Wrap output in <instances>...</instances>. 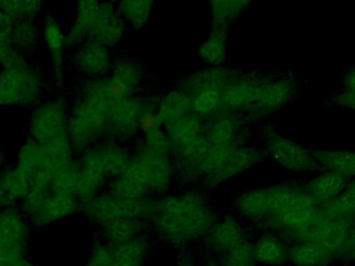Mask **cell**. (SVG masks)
Wrapping results in <instances>:
<instances>
[{"mask_svg":"<svg viewBox=\"0 0 355 266\" xmlns=\"http://www.w3.org/2000/svg\"><path fill=\"white\" fill-rule=\"evenodd\" d=\"M152 223L164 240L186 246L208 235L215 224L214 213L204 197L185 192L154 202Z\"/></svg>","mask_w":355,"mask_h":266,"instance_id":"1","label":"cell"},{"mask_svg":"<svg viewBox=\"0 0 355 266\" xmlns=\"http://www.w3.org/2000/svg\"><path fill=\"white\" fill-rule=\"evenodd\" d=\"M112 103L106 79L85 85L83 95L69 115V138L73 150H85L107 131Z\"/></svg>","mask_w":355,"mask_h":266,"instance_id":"2","label":"cell"},{"mask_svg":"<svg viewBox=\"0 0 355 266\" xmlns=\"http://www.w3.org/2000/svg\"><path fill=\"white\" fill-rule=\"evenodd\" d=\"M81 207L76 194L56 192L50 188V174H40L21 203V209L29 225L44 228L75 215Z\"/></svg>","mask_w":355,"mask_h":266,"instance_id":"3","label":"cell"},{"mask_svg":"<svg viewBox=\"0 0 355 266\" xmlns=\"http://www.w3.org/2000/svg\"><path fill=\"white\" fill-rule=\"evenodd\" d=\"M68 122V112L62 99L42 102L29 119V138L53 154L73 156Z\"/></svg>","mask_w":355,"mask_h":266,"instance_id":"4","label":"cell"},{"mask_svg":"<svg viewBox=\"0 0 355 266\" xmlns=\"http://www.w3.org/2000/svg\"><path fill=\"white\" fill-rule=\"evenodd\" d=\"M43 81L31 64L21 58L0 69V106H27L43 95Z\"/></svg>","mask_w":355,"mask_h":266,"instance_id":"5","label":"cell"},{"mask_svg":"<svg viewBox=\"0 0 355 266\" xmlns=\"http://www.w3.org/2000/svg\"><path fill=\"white\" fill-rule=\"evenodd\" d=\"M85 215L99 225L116 219H139L151 217L154 202L148 198L127 199L116 194H98L81 205Z\"/></svg>","mask_w":355,"mask_h":266,"instance_id":"6","label":"cell"},{"mask_svg":"<svg viewBox=\"0 0 355 266\" xmlns=\"http://www.w3.org/2000/svg\"><path fill=\"white\" fill-rule=\"evenodd\" d=\"M265 149L271 160L292 173L312 174L320 171L312 149L273 129H267L265 133Z\"/></svg>","mask_w":355,"mask_h":266,"instance_id":"7","label":"cell"},{"mask_svg":"<svg viewBox=\"0 0 355 266\" xmlns=\"http://www.w3.org/2000/svg\"><path fill=\"white\" fill-rule=\"evenodd\" d=\"M352 222L333 219L321 211L318 219H315L306 229L294 234L289 242H314L327 248L338 259L342 258L349 244L352 236Z\"/></svg>","mask_w":355,"mask_h":266,"instance_id":"8","label":"cell"},{"mask_svg":"<svg viewBox=\"0 0 355 266\" xmlns=\"http://www.w3.org/2000/svg\"><path fill=\"white\" fill-rule=\"evenodd\" d=\"M31 238V225L22 211L0 209V250L18 256H26Z\"/></svg>","mask_w":355,"mask_h":266,"instance_id":"9","label":"cell"},{"mask_svg":"<svg viewBox=\"0 0 355 266\" xmlns=\"http://www.w3.org/2000/svg\"><path fill=\"white\" fill-rule=\"evenodd\" d=\"M300 91L297 81L289 77L265 81L261 85L254 108L263 114H271L285 108Z\"/></svg>","mask_w":355,"mask_h":266,"instance_id":"10","label":"cell"},{"mask_svg":"<svg viewBox=\"0 0 355 266\" xmlns=\"http://www.w3.org/2000/svg\"><path fill=\"white\" fill-rule=\"evenodd\" d=\"M124 33V18L120 10L110 2H102L87 40L110 47L120 43Z\"/></svg>","mask_w":355,"mask_h":266,"instance_id":"11","label":"cell"},{"mask_svg":"<svg viewBox=\"0 0 355 266\" xmlns=\"http://www.w3.org/2000/svg\"><path fill=\"white\" fill-rule=\"evenodd\" d=\"M268 213L266 219L283 215L295 209L317 206L304 190V186L294 184H279L267 188ZM264 219V221H265ZM263 221V222H264Z\"/></svg>","mask_w":355,"mask_h":266,"instance_id":"12","label":"cell"},{"mask_svg":"<svg viewBox=\"0 0 355 266\" xmlns=\"http://www.w3.org/2000/svg\"><path fill=\"white\" fill-rule=\"evenodd\" d=\"M112 194L121 198H147L151 192L147 172L137 157L131 158L126 169L112 180L110 185Z\"/></svg>","mask_w":355,"mask_h":266,"instance_id":"13","label":"cell"},{"mask_svg":"<svg viewBox=\"0 0 355 266\" xmlns=\"http://www.w3.org/2000/svg\"><path fill=\"white\" fill-rule=\"evenodd\" d=\"M73 66L83 74L101 76L112 68V56L107 47L87 40L75 51Z\"/></svg>","mask_w":355,"mask_h":266,"instance_id":"14","label":"cell"},{"mask_svg":"<svg viewBox=\"0 0 355 266\" xmlns=\"http://www.w3.org/2000/svg\"><path fill=\"white\" fill-rule=\"evenodd\" d=\"M139 100L132 96L116 100L110 113L108 129L119 136H129L139 129V120L144 113Z\"/></svg>","mask_w":355,"mask_h":266,"instance_id":"15","label":"cell"},{"mask_svg":"<svg viewBox=\"0 0 355 266\" xmlns=\"http://www.w3.org/2000/svg\"><path fill=\"white\" fill-rule=\"evenodd\" d=\"M349 178L331 171H323L311 178L304 188L315 204L323 207L345 192Z\"/></svg>","mask_w":355,"mask_h":266,"instance_id":"16","label":"cell"},{"mask_svg":"<svg viewBox=\"0 0 355 266\" xmlns=\"http://www.w3.org/2000/svg\"><path fill=\"white\" fill-rule=\"evenodd\" d=\"M43 39L51 60L54 81L56 85H62L64 75L66 35L60 22L51 14H46L44 19Z\"/></svg>","mask_w":355,"mask_h":266,"instance_id":"17","label":"cell"},{"mask_svg":"<svg viewBox=\"0 0 355 266\" xmlns=\"http://www.w3.org/2000/svg\"><path fill=\"white\" fill-rule=\"evenodd\" d=\"M31 183V176L16 165L3 169L0 173V209L21 204L28 194Z\"/></svg>","mask_w":355,"mask_h":266,"instance_id":"18","label":"cell"},{"mask_svg":"<svg viewBox=\"0 0 355 266\" xmlns=\"http://www.w3.org/2000/svg\"><path fill=\"white\" fill-rule=\"evenodd\" d=\"M141 68L130 60H121L112 69L110 79H106L108 95L112 102L129 97L141 83Z\"/></svg>","mask_w":355,"mask_h":266,"instance_id":"19","label":"cell"},{"mask_svg":"<svg viewBox=\"0 0 355 266\" xmlns=\"http://www.w3.org/2000/svg\"><path fill=\"white\" fill-rule=\"evenodd\" d=\"M137 157L141 161L147 172L151 192L162 194L168 190L173 176L170 156L155 154L141 149Z\"/></svg>","mask_w":355,"mask_h":266,"instance_id":"20","label":"cell"},{"mask_svg":"<svg viewBox=\"0 0 355 266\" xmlns=\"http://www.w3.org/2000/svg\"><path fill=\"white\" fill-rule=\"evenodd\" d=\"M83 156L93 163L106 178H116L120 175L131 160L127 151L116 146L92 149L85 151Z\"/></svg>","mask_w":355,"mask_h":266,"instance_id":"21","label":"cell"},{"mask_svg":"<svg viewBox=\"0 0 355 266\" xmlns=\"http://www.w3.org/2000/svg\"><path fill=\"white\" fill-rule=\"evenodd\" d=\"M260 160V152L256 149L233 146L213 186L220 185L245 173Z\"/></svg>","mask_w":355,"mask_h":266,"instance_id":"22","label":"cell"},{"mask_svg":"<svg viewBox=\"0 0 355 266\" xmlns=\"http://www.w3.org/2000/svg\"><path fill=\"white\" fill-rule=\"evenodd\" d=\"M101 4V0H78L74 22L66 35L67 47H77L87 40Z\"/></svg>","mask_w":355,"mask_h":266,"instance_id":"23","label":"cell"},{"mask_svg":"<svg viewBox=\"0 0 355 266\" xmlns=\"http://www.w3.org/2000/svg\"><path fill=\"white\" fill-rule=\"evenodd\" d=\"M208 235L211 248L220 254L248 240L244 228L230 217L215 223Z\"/></svg>","mask_w":355,"mask_h":266,"instance_id":"24","label":"cell"},{"mask_svg":"<svg viewBox=\"0 0 355 266\" xmlns=\"http://www.w3.org/2000/svg\"><path fill=\"white\" fill-rule=\"evenodd\" d=\"M213 144L207 135H200L185 146L176 149L180 171L187 177H198L200 167Z\"/></svg>","mask_w":355,"mask_h":266,"instance_id":"25","label":"cell"},{"mask_svg":"<svg viewBox=\"0 0 355 266\" xmlns=\"http://www.w3.org/2000/svg\"><path fill=\"white\" fill-rule=\"evenodd\" d=\"M288 250L289 263L294 266H329L338 259L324 247L308 240L291 242Z\"/></svg>","mask_w":355,"mask_h":266,"instance_id":"26","label":"cell"},{"mask_svg":"<svg viewBox=\"0 0 355 266\" xmlns=\"http://www.w3.org/2000/svg\"><path fill=\"white\" fill-rule=\"evenodd\" d=\"M262 83L252 78L231 81L223 91V106L230 110H243L254 106Z\"/></svg>","mask_w":355,"mask_h":266,"instance_id":"27","label":"cell"},{"mask_svg":"<svg viewBox=\"0 0 355 266\" xmlns=\"http://www.w3.org/2000/svg\"><path fill=\"white\" fill-rule=\"evenodd\" d=\"M289 247L283 238L273 234L261 236L254 244L256 263L264 265L281 266L289 263Z\"/></svg>","mask_w":355,"mask_h":266,"instance_id":"28","label":"cell"},{"mask_svg":"<svg viewBox=\"0 0 355 266\" xmlns=\"http://www.w3.org/2000/svg\"><path fill=\"white\" fill-rule=\"evenodd\" d=\"M313 152L320 171L336 172L349 179L355 178V151L313 150Z\"/></svg>","mask_w":355,"mask_h":266,"instance_id":"29","label":"cell"},{"mask_svg":"<svg viewBox=\"0 0 355 266\" xmlns=\"http://www.w3.org/2000/svg\"><path fill=\"white\" fill-rule=\"evenodd\" d=\"M202 120L198 115L190 113L166 126V133L171 146L179 149L202 135Z\"/></svg>","mask_w":355,"mask_h":266,"instance_id":"30","label":"cell"},{"mask_svg":"<svg viewBox=\"0 0 355 266\" xmlns=\"http://www.w3.org/2000/svg\"><path fill=\"white\" fill-rule=\"evenodd\" d=\"M112 263L126 266H143L149 253L145 238H137L119 244H110Z\"/></svg>","mask_w":355,"mask_h":266,"instance_id":"31","label":"cell"},{"mask_svg":"<svg viewBox=\"0 0 355 266\" xmlns=\"http://www.w3.org/2000/svg\"><path fill=\"white\" fill-rule=\"evenodd\" d=\"M191 112V97L185 91H173L160 102L157 116L164 126Z\"/></svg>","mask_w":355,"mask_h":266,"instance_id":"32","label":"cell"},{"mask_svg":"<svg viewBox=\"0 0 355 266\" xmlns=\"http://www.w3.org/2000/svg\"><path fill=\"white\" fill-rule=\"evenodd\" d=\"M236 206L242 215L262 223L268 213V196L267 188H259L244 192L236 200Z\"/></svg>","mask_w":355,"mask_h":266,"instance_id":"33","label":"cell"},{"mask_svg":"<svg viewBox=\"0 0 355 266\" xmlns=\"http://www.w3.org/2000/svg\"><path fill=\"white\" fill-rule=\"evenodd\" d=\"M143 228L139 219H116L102 225L104 235L110 244H123L139 236Z\"/></svg>","mask_w":355,"mask_h":266,"instance_id":"34","label":"cell"},{"mask_svg":"<svg viewBox=\"0 0 355 266\" xmlns=\"http://www.w3.org/2000/svg\"><path fill=\"white\" fill-rule=\"evenodd\" d=\"M14 19L0 10V67L10 66L24 58L12 41Z\"/></svg>","mask_w":355,"mask_h":266,"instance_id":"35","label":"cell"},{"mask_svg":"<svg viewBox=\"0 0 355 266\" xmlns=\"http://www.w3.org/2000/svg\"><path fill=\"white\" fill-rule=\"evenodd\" d=\"M12 41L19 52L31 51L40 42V31L33 19L15 20Z\"/></svg>","mask_w":355,"mask_h":266,"instance_id":"36","label":"cell"},{"mask_svg":"<svg viewBox=\"0 0 355 266\" xmlns=\"http://www.w3.org/2000/svg\"><path fill=\"white\" fill-rule=\"evenodd\" d=\"M154 2L155 0H121L119 10L131 26L143 28L151 17Z\"/></svg>","mask_w":355,"mask_h":266,"instance_id":"37","label":"cell"},{"mask_svg":"<svg viewBox=\"0 0 355 266\" xmlns=\"http://www.w3.org/2000/svg\"><path fill=\"white\" fill-rule=\"evenodd\" d=\"M190 97L191 112L198 117L212 116L223 106V90H198L191 93Z\"/></svg>","mask_w":355,"mask_h":266,"instance_id":"38","label":"cell"},{"mask_svg":"<svg viewBox=\"0 0 355 266\" xmlns=\"http://www.w3.org/2000/svg\"><path fill=\"white\" fill-rule=\"evenodd\" d=\"M200 56L205 62L212 66H218L227 56V35L218 28L211 33L200 48Z\"/></svg>","mask_w":355,"mask_h":266,"instance_id":"39","label":"cell"},{"mask_svg":"<svg viewBox=\"0 0 355 266\" xmlns=\"http://www.w3.org/2000/svg\"><path fill=\"white\" fill-rule=\"evenodd\" d=\"M45 0H0V10L14 20L33 19L41 15Z\"/></svg>","mask_w":355,"mask_h":266,"instance_id":"40","label":"cell"},{"mask_svg":"<svg viewBox=\"0 0 355 266\" xmlns=\"http://www.w3.org/2000/svg\"><path fill=\"white\" fill-rule=\"evenodd\" d=\"M229 83V75L221 69H212L196 74L187 83V89L191 93L202 89H225Z\"/></svg>","mask_w":355,"mask_h":266,"instance_id":"41","label":"cell"},{"mask_svg":"<svg viewBox=\"0 0 355 266\" xmlns=\"http://www.w3.org/2000/svg\"><path fill=\"white\" fill-rule=\"evenodd\" d=\"M236 136V123L231 117H221L217 119L210 127L207 138L213 146H233Z\"/></svg>","mask_w":355,"mask_h":266,"instance_id":"42","label":"cell"},{"mask_svg":"<svg viewBox=\"0 0 355 266\" xmlns=\"http://www.w3.org/2000/svg\"><path fill=\"white\" fill-rule=\"evenodd\" d=\"M321 211L327 217L343 221H355V198L344 192L329 204L320 207Z\"/></svg>","mask_w":355,"mask_h":266,"instance_id":"43","label":"cell"},{"mask_svg":"<svg viewBox=\"0 0 355 266\" xmlns=\"http://www.w3.org/2000/svg\"><path fill=\"white\" fill-rule=\"evenodd\" d=\"M256 263L254 244L245 240L223 253L220 266H254Z\"/></svg>","mask_w":355,"mask_h":266,"instance_id":"44","label":"cell"},{"mask_svg":"<svg viewBox=\"0 0 355 266\" xmlns=\"http://www.w3.org/2000/svg\"><path fill=\"white\" fill-rule=\"evenodd\" d=\"M144 150L149 152L155 153V154L168 155L170 156L172 146L166 131L162 128L158 129L155 133L147 134L145 135V142H144Z\"/></svg>","mask_w":355,"mask_h":266,"instance_id":"45","label":"cell"},{"mask_svg":"<svg viewBox=\"0 0 355 266\" xmlns=\"http://www.w3.org/2000/svg\"><path fill=\"white\" fill-rule=\"evenodd\" d=\"M87 266H112L110 246H98L94 249Z\"/></svg>","mask_w":355,"mask_h":266,"instance_id":"46","label":"cell"},{"mask_svg":"<svg viewBox=\"0 0 355 266\" xmlns=\"http://www.w3.org/2000/svg\"><path fill=\"white\" fill-rule=\"evenodd\" d=\"M162 128V122L158 118L157 113H152L150 110H144L139 120V131H143L145 135L155 133Z\"/></svg>","mask_w":355,"mask_h":266,"instance_id":"47","label":"cell"},{"mask_svg":"<svg viewBox=\"0 0 355 266\" xmlns=\"http://www.w3.org/2000/svg\"><path fill=\"white\" fill-rule=\"evenodd\" d=\"M333 103L355 112V93L341 89L334 95Z\"/></svg>","mask_w":355,"mask_h":266,"instance_id":"48","label":"cell"},{"mask_svg":"<svg viewBox=\"0 0 355 266\" xmlns=\"http://www.w3.org/2000/svg\"><path fill=\"white\" fill-rule=\"evenodd\" d=\"M26 260V256H18L0 250V266H22Z\"/></svg>","mask_w":355,"mask_h":266,"instance_id":"49","label":"cell"},{"mask_svg":"<svg viewBox=\"0 0 355 266\" xmlns=\"http://www.w3.org/2000/svg\"><path fill=\"white\" fill-rule=\"evenodd\" d=\"M342 90L355 93V65L344 75L342 81Z\"/></svg>","mask_w":355,"mask_h":266,"instance_id":"50","label":"cell"},{"mask_svg":"<svg viewBox=\"0 0 355 266\" xmlns=\"http://www.w3.org/2000/svg\"><path fill=\"white\" fill-rule=\"evenodd\" d=\"M342 258L349 261V263H355V240H350L349 244H348Z\"/></svg>","mask_w":355,"mask_h":266,"instance_id":"51","label":"cell"},{"mask_svg":"<svg viewBox=\"0 0 355 266\" xmlns=\"http://www.w3.org/2000/svg\"><path fill=\"white\" fill-rule=\"evenodd\" d=\"M345 192H347L348 194L355 198V178L350 179L349 183H348L347 188H346Z\"/></svg>","mask_w":355,"mask_h":266,"instance_id":"52","label":"cell"},{"mask_svg":"<svg viewBox=\"0 0 355 266\" xmlns=\"http://www.w3.org/2000/svg\"><path fill=\"white\" fill-rule=\"evenodd\" d=\"M177 266H196V265L191 260H183Z\"/></svg>","mask_w":355,"mask_h":266,"instance_id":"53","label":"cell"},{"mask_svg":"<svg viewBox=\"0 0 355 266\" xmlns=\"http://www.w3.org/2000/svg\"><path fill=\"white\" fill-rule=\"evenodd\" d=\"M4 163H6V158H4V154L3 152H2L1 150H0V169L3 167Z\"/></svg>","mask_w":355,"mask_h":266,"instance_id":"54","label":"cell"},{"mask_svg":"<svg viewBox=\"0 0 355 266\" xmlns=\"http://www.w3.org/2000/svg\"><path fill=\"white\" fill-rule=\"evenodd\" d=\"M350 236H352V240H355V221L354 224H352V231H350Z\"/></svg>","mask_w":355,"mask_h":266,"instance_id":"55","label":"cell"},{"mask_svg":"<svg viewBox=\"0 0 355 266\" xmlns=\"http://www.w3.org/2000/svg\"><path fill=\"white\" fill-rule=\"evenodd\" d=\"M22 266H35V265H33V263H31V261L26 260V261H25L24 265H23Z\"/></svg>","mask_w":355,"mask_h":266,"instance_id":"56","label":"cell"},{"mask_svg":"<svg viewBox=\"0 0 355 266\" xmlns=\"http://www.w3.org/2000/svg\"><path fill=\"white\" fill-rule=\"evenodd\" d=\"M112 266H126V265H120V263H112Z\"/></svg>","mask_w":355,"mask_h":266,"instance_id":"57","label":"cell"}]
</instances>
